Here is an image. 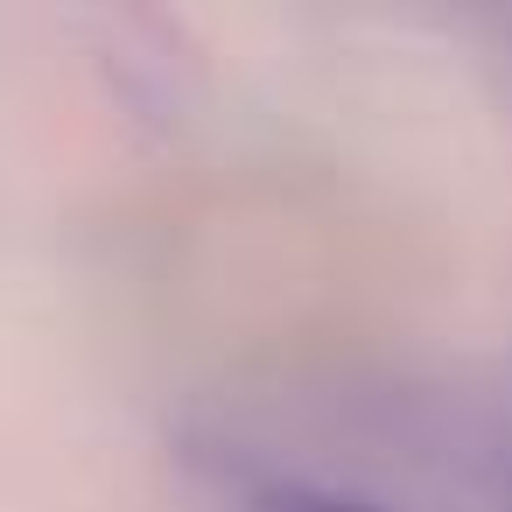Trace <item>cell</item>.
Instances as JSON below:
<instances>
[{
	"label": "cell",
	"mask_w": 512,
	"mask_h": 512,
	"mask_svg": "<svg viewBox=\"0 0 512 512\" xmlns=\"http://www.w3.org/2000/svg\"><path fill=\"white\" fill-rule=\"evenodd\" d=\"M253 512H386L372 498H351V491H316V484H288V491H267Z\"/></svg>",
	"instance_id": "1"
}]
</instances>
